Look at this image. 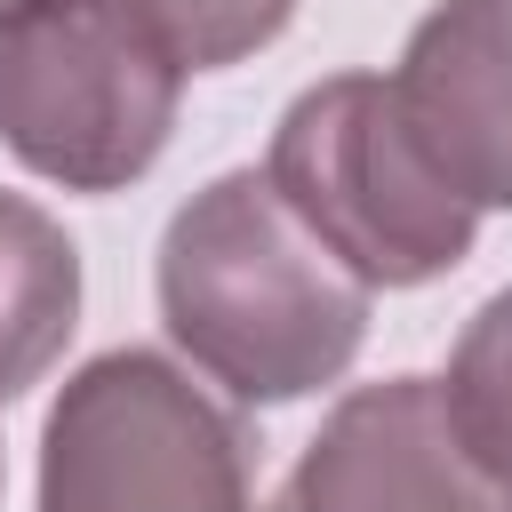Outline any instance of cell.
Segmentation results:
<instances>
[{
    "label": "cell",
    "instance_id": "cell-1",
    "mask_svg": "<svg viewBox=\"0 0 512 512\" xmlns=\"http://www.w3.org/2000/svg\"><path fill=\"white\" fill-rule=\"evenodd\" d=\"M168 344L248 408L336 384L368 336V288L272 192L264 168L200 184L160 232Z\"/></svg>",
    "mask_w": 512,
    "mask_h": 512
},
{
    "label": "cell",
    "instance_id": "cell-2",
    "mask_svg": "<svg viewBox=\"0 0 512 512\" xmlns=\"http://www.w3.org/2000/svg\"><path fill=\"white\" fill-rule=\"evenodd\" d=\"M272 192L344 256V272L376 288H424L472 256L480 216L432 176L416 136L400 128L384 72L312 80L264 152Z\"/></svg>",
    "mask_w": 512,
    "mask_h": 512
},
{
    "label": "cell",
    "instance_id": "cell-3",
    "mask_svg": "<svg viewBox=\"0 0 512 512\" xmlns=\"http://www.w3.org/2000/svg\"><path fill=\"white\" fill-rule=\"evenodd\" d=\"M40 512H256L248 424L168 352H96L40 424Z\"/></svg>",
    "mask_w": 512,
    "mask_h": 512
},
{
    "label": "cell",
    "instance_id": "cell-4",
    "mask_svg": "<svg viewBox=\"0 0 512 512\" xmlns=\"http://www.w3.org/2000/svg\"><path fill=\"white\" fill-rule=\"evenodd\" d=\"M184 64L120 0H48L0 24V144L64 192H128L176 128Z\"/></svg>",
    "mask_w": 512,
    "mask_h": 512
},
{
    "label": "cell",
    "instance_id": "cell-5",
    "mask_svg": "<svg viewBox=\"0 0 512 512\" xmlns=\"http://www.w3.org/2000/svg\"><path fill=\"white\" fill-rule=\"evenodd\" d=\"M264 512H512L464 456L440 376H384L344 392Z\"/></svg>",
    "mask_w": 512,
    "mask_h": 512
},
{
    "label": "cell",
    "instance_id": "cell-6",
    "mask_svg": "<svg viewBox=\"0 0 512 512\" xmlns=\"http://www.w3.org/2000/svg\"><path fill=\"white\" fill-rule=\"evenodd\" d=\"M384 80L432 176L472 216L512 208V0H440Z\"/></svg>",
    "mask_w": 512,
    "mask_h": 512
},
{
    "label": "cell",
    "instance_id": "cell-7",
    "mask_svg": "<svg viewBox=\"0 0 512 512\" xmlns=\"http://www.w3.org/2000/svg\"><path fill=\"white\" fill-rule=\"evenodd\" d=\"M80 328V248L48 208L0 192V400L32 392Z\"/></svg>",
    "mask_w": 512,
    "mask_h": 512
},
{
    "label": "cell",
    "instance_id": "cell-8",
    "mask_svg": "<svg viewBox=\"0 0 512 512\" xmlns=\"http://www.w3.org/2000/svg\"><path fill=\"white\" fill-rule=\"evenodd\" d=\"M440 400H448V424H456L464 456L512 504V288H496L464 320V336L448 352V376H440Z\"/></svg>",
    "mask_w": 512,
    "mask_h": 512
},
{
    "label": "cell",
    "instance_id": "cell-9",
    "mask_svg": "<svg viewBox=\"0 0 512 512\" xmlns=\"http://www.w3.org/2000/svg\"><path fill=\"white\" fill-rule=\"evenodd\" d=\"M184 72H224L272 48L296 16V0H120Z\"/></svg>",
    "mask_w": 512,
    "mask_h": 512
},
{
    "label": "cell",
    "instance_id": "cell-10",
    "mask_svg": "<svg viewBox=\"0 0 512 512\" xmlns=\"http://www.w3.org/2000/svg\"><path fill=\"white\" fill-rule=\"evenodd\" d=\"M32 8H48V0H0V24H16V16H32Z\"/></svg>",
    "mask_w": 512,
    "mask_h": 512
}]
</instances>
